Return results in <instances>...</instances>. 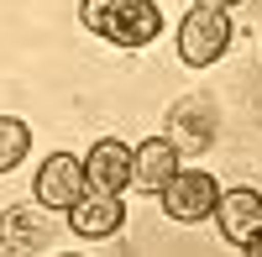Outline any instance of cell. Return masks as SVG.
I'll return each mask as SVG.
<instances>
[{
	"label": "cell",
	"mask_w": 262,
	"mask_h": 257,
	"mask_svg": "<svg viewBox=\"0 0 262 257\" xmlns=\"http://www.w3.org/2000/svg\"><path fill=\"white\" fill-rule=\"evenodd\" d=\"M79 21H84V32L116 42V48H147V42L163 37L158 0H84Z\"/></svg>",
	"instance_id": "cell-1"
},
{
	"label": "cell",
	"mask_w": 262,
	"mask_h": 257,
	"mask_svg": "<svg viewBox=\"0 0 262 257\" xmlns=\"http://www.w3.org/2000/svg\"><path fill=\"white\" fill-rule=\"evenodd\" d=\"M231 16L221 6H194L184 21H179V58L189 69H210V63H221L226 48H231Z\"/></svg>",
	"instance_id": "cell-2"
},
{
	"label": "cell",
	"mask_w": 262,
	"mask_h": 257,
	"mask_svg": "<svg viewBox=\"0 0 262 257\" xmlns=\"http://www.w3.org/2000/svg\"><path fill=\"white\" fill-rule=\"evenodd\" d=\"M163 210H168V221H179V226H200L205 216H215V205H221V184H215L205 168H179L168 184H163Z\"/></svg>",
	"instance_id": "cell-3"
},
{
	"label": "cell",
	"mask_w": 262,
	"mask_h": 257,
	"mask_svg": "<svg viewBox=\"0 0 262 257\" xmlns=\"http://www.w3.org/2000/svg\"><path fill=\"white\" fill-rule=\"evenodd\" d=\"M215 132H221V111H215L210 95H184L179 105L168 111V137L184 158H200L215 147Z\"/></svg>",
	"instance_id": "cell-4"
},
{
	"label": "cell",
	"mask_w": 262,
	"mask_h": 257,
	"mask_svg": "<svg viewBox=\"0 0 262 257\" xmlns=\"http://www.w3.org/2000/svg\"><path fill=\"white\" fill-rule=\"evenodd\" d=\"M84 189H90V179H84V158L53 153V158H42L32 195H37V205H48V210H74Z\"/></svg>",
	"instance_id": "cell-5"
},
{
	"label": "cell",
	"mask_w": 262,
	"mask_h": 257,
	"mask_svg": "<svg viewBox=\"0 0 262 257\" xmlns=\"http://www.w3.org/2000/svg\"><path fill=\"white\" fill-rule=\"evenodd\" d=\"M179 158H184V153L173 147L168 132H163V137L137 142V147H131V189H142V195H163V184L184 168Z\"/></svg>",
	"instance_id": "cell-6"
},
{
	"label": "cell",
	"mask_w": 262,
	"mask_h": 257,
	"mask_svg": "<svg viewBox=\"0 0 262 257\" xmlns=\"http://www.w3.org/2000/svg\"><path fill=\"white\" fill-rule=\"evenodd\" d=\"M69 226H74V237H84V242H105V237H116V231L126 226V205H121V195L84 189L79 205L69 210Z\"/></svg>",
	"instance_id": "cell-7"
},
{
	"label": "cell",
	"mask_w": 262,
	"mask_h": 257,
	"mask_svg": "<svg viewBox=\"0 0 262 257\" xmlns=\"http://www.w3.org/2000/svg\"><path fill=\"white\" fill-rule=\"evenodd\" d=\"M215 226H221V237L231 247H247L257 231H262V195L257 189H226L221 205H215Z\"/></svg>",
	"instance_id": "cell-8"
},
{
	"label": "cell",
	"mask_w": 262,
	"mask_h": 257,
	"mask_svg": "<svg viewBox=\"0 0 262 257\" xmlns=\"http://www.w3.org/2000/svg\"><path fill=\"white\" fill-rule=\"evenodd\" d=\"M84 179H90V189H105V195L131 189V147L121 137H100L84 153Z\"/></svg>",
	"instance_id": "cell-9"
},
{
	"label": "cell",
	"mask_w": 262,
	"mask_h": 257,
	"mask_svg": "<svg viewBox=\"0 0 262 257\" xmlns=\"http://www.w3.org/2000/svg\"><path fill=\"white\" fill-rule=\"evenodd\" d=\"M48 210V205H42ZM42 210H32V205H11L6 210V221H0V242H6L11 252H48L53 247V221L42 216Z\"/></svg>",
	"instance_id": "cell-10"
},
{
	"label": "cell",
	"mask_w": 262,
	"mask_h": 257,
	"mask_svg": "<svg viewBox=\"0 0 262 257\" xmlns=\"http://www.w3.org/2000/svg\"><path fill=\"white\" fill-rule=\"evenodd\" d=\"M32 153V126L21 116H0V174H11V168H21Z\"/></svg>",
	"instance_id": "cell-11"
},
{
	"label": "cell",
	"mask_w": 262,
	"mask_h": 257,
	"mask_svg": "<svg viewBox=\"0 0 262 257\" xmlns=\"http://www.w3.org/2000/svg\"><path fill=\"white\" fill-rule=\"evenodd\" d=\"M194 6H221V11H231V6H242V0H194Z\"/></svg>",
	"instance_id": "cell-12"
},
{
	"label": "cell",
	"mask_w": 262,
	"mask_h": 257,
	"mask_svg": "<svg viewBox=\"0 0 262 257\" xmlns=\"http://www.w3.org/2000/svg\"><path fill=\"white\" fill-rule=\"evenodd\" d=\"M242 252H257V257H262V231H257V237H252V242H247Z\"/></svg>",
	"instance_id": "cell-13"
}]
</instances>
